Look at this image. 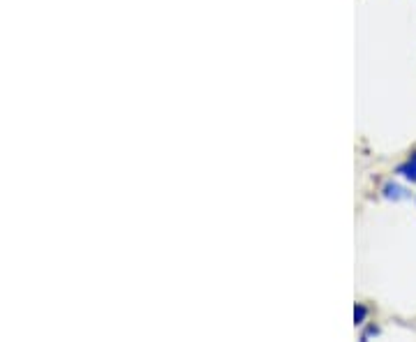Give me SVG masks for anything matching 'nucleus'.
I'll use <instances>...</instances> for the list:
<instances>
[{
    "label": "nucleus",
    "mask_w": 416,
    "mask_h": 342,
    "mask_svg": "<svg viewBox=\"0 0 416 342\" xmlns=\"http://www.w3.org/2000/svg\"><path fill=\"white\" fill-rule=\"evenodd\" d=\"M400 173L405 178H410V181H414L416 183V153L407 160V164H403L400 166Z\"/></svg>",
    "instance_id": "nucleus-1"
}]
</instances>
